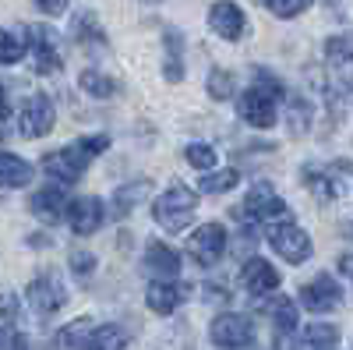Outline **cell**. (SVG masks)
<instances>
[{
	"mask_svg": "<svg viewBox=\"0 0 353 350\" xmlns=\"http://www.w3.org/2000/svg\"><path fill=\"white\" fill-rule=\"evenodd\" d=\"M106 145H110L106 135L78 138L74 145H64V149H57V153H46L43 156V173L53 177L57 184H74L85 173V166L92 163L99 153H106Z\"/></svg>",
	"mask_w": 353,
	"mask_h": 350,
	"instance_id": "obj_1",
	"label": "cell"
},
{
	"mask_svg": "<svg viewBox=\"0 0 353 350\" xmlns=\"http://www.w3.org/2000/svg\"><path fill=\"white\" fill-rule=\"evenodd\" d=\"M279 96H283L279 78L258 75V81L241 96L237 110H241V117L251 128H272L276 124V103H279Z\"/></svg>",
	"mask_w": 353,
	"mask_h": 350,
	"instance_id": "obj_2",
	"label": "cell"
},
{
	"mask_svg": "<svg viewBox=\"0 0 353 350\" xmlns=\"http://www.w3.org/2000/svg\"><path fill=\"white\" fill-rule=\"evenodd\" d=\"M194 209H198V195L184 184H173L166 188L159 198H156V206H152V220L170 230V233H181L188 230V223L194 220Z\"/></svg>",
	"mask_w": 353,
	"mask_h": 350,
	"instance_id": "obj_3",
	"label": "cell"
},
{
	"mask_svg": "<svg viewBox=\"0 0 353 350\" xmlns=\"http://www.w3.org/2000/svg\"><path fill=\"white\" fill-rule=\"evenodd\" d=\"M269 241H272L276 255H279V258H286L290 266H301V262H307V258H311V251H314L311 233H307V230H301L297 223H286V220L269 223Z\"/></svg>",
	"mask_w": 353,
	"mask_h": 350,
	"instance_id": "obj_4",
	"label": "cell"
},
{
	"mask_svg": "<svg viewBox=\"0 0 353 350\" xmlns=\"http://www.w3.org/2000/svg\"><path fill=\"white\" fill-rule=\"evenodd\" d=\"M283 216H286V202L265 184L251 188L237 209V220H244V223H279Z\"/></svg>",
	"mask_w": 353,
	"mask_h": 350,
	"instance_id": "obj_5",
	"label": "cell"
},
{
	"mask_svg": "<svg viewBox=\"0 0 353 350\" xmlns=\"http://www.w3.org/2000/svg\"><path fill=\"white\" fill-rule=\"evenodd\" d=\"M226 244H230L226 230H223L219 223H205V226H198L191 237H188V255L198 262V266L212 269L216 262L226 255Z\"/></svg>",
	"mask_w": 353,
	"mask_h": 350,
	"instance_id": "obj_6",
	"label": "cell"
},
{
	"mask_svg": "<svg viewBox=\"0 0 353 350\" xmlns=\"http://www.w3.org/2000/svg\"><path fill=\"white\" fill-rule=\"evenodd\" d=\"M209 336H212V343L223 347V350H244V347H251V340H254V326H251V318H244V315H237V311H226V315H219L216 322H212Z\"/></svg>",
	"mask_w": 353,
	"mask_h": 350,
	"instance_id": "obj_7",
	"label": "cell"
},
{
	"mask_svg": "<svg viewBox=\"0 0 353 350\" xmlns=\"http://www.w3.org/2000/svg\"><path fill=\"white\" fill-rule=\"evenodd\" d=\"M57 124V110L50 103V96H28L18 110V128L25 138H43L50 135Z\"/></svg>",
	"mask_w": 353,
	"mask_h": 350,
	"instance_id": "obj_8",
	"label": "cell"
},
{
	"mask_svg": "<svg viewBox=\"0 0 353 350\" xmlns=\"http://www.w3.org/2000/svg\"><path fill=\"white\" fill-rule=\"evenodd\" d=\"M25 301L32 304V311H36V315H53V311H61V308H64L68 290H64V283L57 280L53 273H43L39 280L28 283Z\"/></svg>",
	"mask_w": 353,
	"mask_h": 350,
	"instance_id": "obj_9",
	"label": "cell"
},
{
	"mask_svg": "<svg viewBox=\"0 0 353 350\" xmlns=\"http://www.w3.org/2000/svg\"><path fill=\"white\" fill-rule=\"evenodd\" d=\"M64 216H68V223H71V230L78 233V237H88V233H96L106 223V206L96 195H81V198L68 202Z\"/></svg>",
	"mask_w": 353,
	"mask_h": 350,
	"instance_id": "obj_10",
	"label": "cell"
},
{
	"mask_svg": "<svg viewBox=\"0 0 353 350\" xmlns=\"http://www.w3.org/2000/svg\"><path fill=\"white\" fill-rule=\"evenodd\" d=\"M209 25H212L216 36H223L230 43L248 32V18H244V11L233 4V0H216V4L209 8Z\"/></svg>",
	"mask_w": 353,
	"mask_h": 350,
	"instance_id": "obj_11",
	"label": "cell"
},
{
	"mask_svg": "<svg viewBox=\"0 0 353 350\" xmlns=\"http://www.w3.org/2000/svg\"><path fill=\"white\" fill-rule=\"evenodd\" d=\"M28 32V46L36 50V71L39 75H57L64 68V61H61V50H57V36L50 32V28H43V25H32V28H25Z\"/></svg>",
	"mask_w": 353,
	"mask_h": 350,
	"instance_id": "obj_12",
	"label": "cell"
},
{
	"mask_svg": "<svg viewBox=\"0 0 353 350\" xmlns=\"http://www.w3.org/2000/svg\"><path fill=\"white\" fill-rule=\"evenodd\" d=\"M339 301H343V290H339V283L329 280V276H318V280H311V283L301 286V308H307V311H314V315L336 308Z\"/></svg>",
	"mask_w": 353,
	"mask_h": 350,
	"instance_id": "obj_13",
	"label": "cell"
},
{
	"mask_svg": "<svg viewBox=\"0 0 353 350\" xmlns=\"http://www.w3.org/2000/svg\"><path fill=\"white\" fill-rule=\"evenodd\" d=\"M68 202L71 198L61 188H43V191H36L32 198H28V209H32V216L39 223H61L64 213H68Z\"/></svg>",
	"mask_w": 353,
	"mask_h": 350,
	"instance_id": "obj_14",
	"label": "cell"
},
{
	"mask_svg": "<svg viewBox=\"0 0 353 350\" xmlns=\"http://www.w3.org/2000/svg\"><path fill=\"white\" fill-rule=\"evenodd\" d=\"M244 286L251 290L254 298H265V294H272V290L279 286V273L272 262H265V258H248L244 262Z\"/></svg>",
	"mask_w": 353,
	"mask_h": 350,
	"instance_id": "obj_15",
	"label": "cell"
},
{
	"mask_svg": "<svg viewBox=\"0 0 353 350\" xmlns=\"http://www.w3.org/2000/svg\"><path fill=\"white\" fill-rule=\"evenodd\" d=\"M145 301H149V308L156 315H173L184 301V286H176L170 280H156V283H149V290H145Z\"/></svg>",
	"mask_w": 353,
	"mask_h": 350,
	"instance_id": "obj_16",
	"label": "cell"
},
{
	"mask_svg": "<svg viewBox=\"0 0 353 350\" xmlns=\"http://www.w3.org/2000/svg\"><path fill=\"white\" fill-rule=\"evenodd\" d=\"M145 269L163 276V280H173L181 273V255L166 244H149V251H145Z\"/></svg>",
	"mask_w": 353,
	"mask_h": 350,
	"instance_id": "obj_17",
	"label": "cell"
},
{
	"mask_svg": "<svg viewBox=\"0 0 353 350\" xmlns=\"http://www.w3.org/2000/svg\"><path fill=\"white\" fill-rule=\"evenodd\" d=\"M28 181H32V166L21 156L0 149V188H25Z\"/></svg>",
	"mask_w": 353,
	"mask_h": 350,
	"instance_id": "obj_18",
	"label": "cell"
},
{
	"mask_svg": "<svg viewBox=\"0 0 353 350\" xmlns=\"http://www.w3.org/2000/svg\"><path fill=\"white\" fill-rule=\"evenodd\" d=\"M25 53H28L25 28H0V64H18Z\"/></svg>",
	"mask_w": 353,
	"mask_h": 350,
	"instance_id": "obj_19",
	"label": "cell"
},
{
	"mask_svg": "<svg viewBox=\"0 0 353 350\" xmlns=\"http://www.w3.org/2000/svg\"><path fill=\"white\" fill-rule=\"evenodd\" d=\"M128 347V333L121 326H99L88 333L85 350H124Z\"/></svg>",
	"mask_w": 353,
	"mask_h": 350,
	"instance_id": "obj_20",
	"label": "cell"
},
{
	"mask_svg": "<svg viewBox=\"0 0 353 350\" xmlns=\"http://www.w3.org/2000/svg\"><path fill=\"white\" fill-rule=\"evenodd\" d=\"M269 315H272V322H276L279 333H293V329H297V318H301L297 301H290V298H272Z\"/></svg>",
	"mask_w": 353,
	"mask_h": 350,
	"instance_id": "obj_21",
	"label": "cell"
},
{
	"mask_svg": "<svg viewBox=\"0 0 353 350\" xmlns=\"http://www.w3.org/2000/svg\"><path fill=\"white\" fill-rule=\"evenodd\" d=\"M78 85H81L88 96H96V99L117 96V81H113L110 75H103V71H81V75H78Z\"/></svg>",
	"mask_w": 353,
	"mask_h": 350,
	"instance_id": "obj_22",
	"label": "cell"
},
{
	"mask_svg": "<svg viewBox=\"0 0 353 350\" xmlns=\"http://www.w3.org/2000/svg\"><path fill=\"white\" fill-rule=\"evenodd\" d=\"M241 184V173L237 170H216V173H205V177L198 181V188L205 191V195H226V191H233Z\"/></svg>",
	"mask_w": 353,
	"mask_h": 350,
	"instance_id": "obj_23",
	"label": "cell"
},
{
	"mask_svg": "<svg viewBox=\"0 0 353 350\" xmlns=\"http://www.w3.org/2000/svg\"><path fill=\"white\" fill-rule=\"evenodd\" d=\"M88 333H92V322H88V318H78V322L61 329V336H57V350H85Z\"/></svg>",
	"mask_w": 353,
	"mask_h": 350,
	"instance_id": "obj_24",
	"label": "cell"
},
{
	"mask_svg": "<svg viewBox=\"0 0 353 350\" xmlns=\"http://www.w3.org/2000/svg\"><path fill=\"white\" fill-rule=\"evenodd\" d=\"M307 347H318V350H329L339 343V329L336 326H325V322H318V326H307L304 336H301Z\"/></svg>",
	"mask_w": 353,
	"mask_h": 350,
	"instance_id": "obj_25",
	"label": "cell"
},
{
	"mask_svg": "<svg viewBox=\"0 0 353 350\" xmlns=\"http://www.w3.org/2000/svg\"><path fill=\"white\" fill-rule=\"evenodd\" d=\"M184 159H188L194 170H212L219 156H216L212 145H201V142H198V145H188V149H184Z\"/></svg>",
	"mask_w": 353,
	"mask_h": 350,
	"instance_id": "obj_26",
	"label": "cell"
},
{
	"mask_svg": "<svg viewBox=\"0 0 353 350\" xmlns=\"http://www.w3.org/2000/svg\"><path fill=\"white\" fill-rule=\"evenodd\" d=\"M265 8H269L276 18H297L311 8V0H265Z\"/></svg>",
	"mask_w": 353,
	"mask_h": 350,
	"instance_id": "obj_27",
	"label": "cell"
},
{
	"mask_svg": "<svg viewBox=\"0 0 353 350\" xmlns=\"http://www.w3.org/2000/svg\"><path fill=\"white\" fill-rule=\"evenodd\" d=\"M166 46H170V61H166V78L181 81V36L166 32Z\"/></svg>",
	"mask_w": 353,
	"mask_h": 350,
	"instance_id": "obj_28",
	"label": "cell"
},
{
	"mask_svg": "<svg viewBox=\"0 0 353 350\" xmlns=\"http://www.w3.org/2000/svg\"><path fill=\"white\" fill-rule=\"evenodd\" d=\"M230 93H233V78H230V71H212V75H209V96L226 99Z\"/></svg>",
	"mask_w": 353,
	"mask_h": 350,
	"instance_id": "obj_29",
	"label": "cell"
},
{
	"mask_svg": "<svg viewBox=\"0 0 353 350\" xmlns=\"http://www.w3.org/2000/svg\"><path fill=\"white\" fill-rule=\"evenodd\" d=\"M325 57H329V61H336V64H350V39L346 36H336V39H329L325 43Z\"/></svg>",
	"mask_w": 353,
	"mask_h": 350,
	"instance_id": "obj_30",
	"label": "cell"
},
{
	"mask_svg": "<svg viewBox=\"0 0 353 350\" xmlns=\"http://www.w3.org/2000/svg\"><path fill=\"white\" fill-rule=\"evenodd\" d=\"M141 195H145V184H128V188H121V191H117V209H121V213H124L128 206L134 209V202H138Z\"/></svg>",
	"mask_w": 353,
	"mask_h": 350,
	"instance_id": "obj_31",
	"label": "cell"
},
{
	"mask_svg": "<svg viewBox=\"0 0 353 350\" xmlns=\"http://www.w3.org/2000/svg\"><path fill=\"white\" fill-rule=\"evenodd\" d=\"M71 269L78 273V276H88L96 269V258L88 255V251H71Z\"/></svg>",
	"mask_w": 353,
	"mask_h": 350,
	"instance_id": "obj_32",
	"label": "cell"
},
{
	"mask_svg": "<svg viewBox=\"0 0 353 350\" xmlns=\"http://www.w3.org/2000/svg\"><path fill=\"white\" fill-rule=\"evenodd\" d=\"M0 350H28V340L18 329H4L0 333Z\"/></svg>",
	"mask_w": 353,
	"mask_h": 350,
	"instance_id": "obj_33",
	"label": "cell"
},
{
	"mask_svg": "<svg viewBox=\"0 0 353 350\" xmlns=\"http://www.w3.org/2000/svg\"><path fill=\"white\" fill-rule=\"evenodd\" d=\"M68 4H71V0H36V8L43 14H50V18H61L68 11Z\"/></svg>",
	"mask_w": 353,
	"mask_h": 350,
	"instance_id": "obj_34",
	"label": "cell"
},
{
	"mask_svg": "<svg viewBox=\"0 0 353 350\" xmlns=\"http://www.w3.org/2000/svg\"><path fill=\"white\" fill-rule=\"evenodd\" d=\"M18 298L14 294H0V315H4L8 318V322H14V318H18Z\"/></svg>",
	"mask_w": 353,
	"mask_h": 350,
	"instance_id": "obj_35",
	"label": "cell"
},
{
	"mask_svg": "<svg viewBox=\"0 0 353 350\" xmlns=\"http://www.w3.org/2000/svg\"><path fill=\"white\" fill-rule=\"evenodd\" d=\"M8 117V96H4V89H0V121Z\"/></svg>",
	"mask_w": 353,
	"mask_h": 350,
	"instance_id": "obj_36",
	"label": "cell"
},
{
	"mask_svg": "<svg viewBox=\"0 0 353 350\" xmlns=\"http://www.w3.org/2000/svg\"><path fill=\"white\" fill-rule=\"evenodd\" d=\"M339 273H343V276L350 273V255H343V258H339Z\"/></svg>",
	"mask_w": 353,
	"mask_h": 350,
	"instance_id": "obj_37",
	"label": "cell"
},
{
	"mask_svg": "<svg viewBox=\"0 0 353 350\" xmlns=\"http://www.w3.org/2000/svg\"><path fill=\"white\" fill-rule=\"evenodd\" d=\"M329 350H336V347H329Z\"/></svg>",
	"mask_w": 353,
	"mask_h": 350,
	"instance_id": "obj_38",
	"label": "cell"
}]
</instances>
